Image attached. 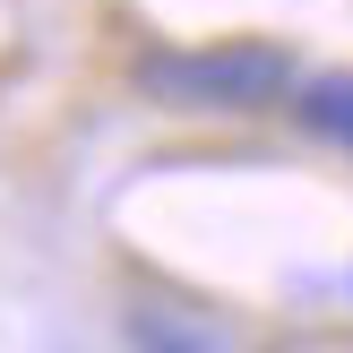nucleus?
I'll use <instances>...</instances> for the list:
<instances>
[{"instance_id": "1", "label": "nucleus", "mask_w": 353, "mask_h": 353, "mask_svg": "<svg viewBox=\"0 0 353 353\" xmlns=\"http://www.w3.org/2000/svg\"><path fill=\"white\" fill-rule=\"evenodd\" d=\"M293 52L285 43H190V52H147L138 95L172 112H268L293 95Z\"/></svg>"}, {"instance_id": "2", "label": "nucleus", "mask_w": 353, "mask_h": 353, "mask_svg": "<svg viewBox=\"0 0 353 353\" xmlns=\"http://www.w3.org/2000/svg\"><path fill=\"white\" fill-rule=\"evenodd\" d=\"M121 336L130 353H233V319H216L207 302H181V293H138Z\"/></svg>"}, {"instance_id": "3", "label": "nucleus", "mask_w": 353, "mask_h": 353, "mask_svg": "<svg viewBox=\"0 0 353 353\" xmlns=\"http://www.w3.org/2000/svg\"><path fill=\"white\" fill-rule=\"evenodd\" d=\"M293 121H302L319 147L353 155V69H310V78H293Z\"/></svg>"}]
</instances>
